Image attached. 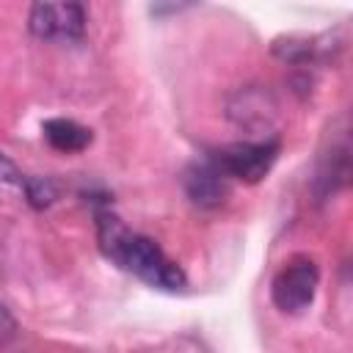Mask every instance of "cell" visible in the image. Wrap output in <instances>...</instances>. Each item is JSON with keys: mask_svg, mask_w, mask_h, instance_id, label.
I'll list each match as a JSON object with an SVG mask.
<instances>
[{"mask_svg": "<svg viewBox=\"0 0 353 353\" xmlns=\"http://www.w3.org/2000/svg\"><path fill=\"white\" fill-rule=\"evenodd\" d=\"M97 237H99L102 254L119 268H124L127 273L138 276L141 281L157 290H168V292H176L185 287L188 279L182 268L171 262L154 240L132 232L119 215L108 210L97 212Z\"/></svg>", "mask_w": 353, "mask_h": 353, "instance_id": "6da1fadb", "label": "cell"}, {"mask_svg": "<svg viewBox=\"0 0 353 353\" xmlns=\"http://www.w3.org/2000/svg\"><path fill=\"white\" fill-rule=\"evenodd\" d=\"M14 334H17V320H14V314L0 303V347H3Z\"/></svg>", "mask_w": 353, "mask_h": 353, "instance_id": "ba28073f", "label": "cell"}, {"mask_svg": "<svg viewBox=\"0 0 353 353\" xmlns=\"http://www.w3.org/2000/svg\"><path fill=\"white\" fill-rule=\"evenodd\" d=\"M22 188H25L28 201H30L33 207H47V204H52L55 196H58V190H55V185H52L50 179H28V176H25Z\"/></svg>", "mask_w": 353, "mask_h": 353, "instance_id": "52a82bcc", "label": "cell"}, {"mask_svg": "<svg viewBox=\"0 0 353 353\" xmlns=\"http://www.w3.org/2000/svg\"><path fill=\"white\" fill-rule=\"evenodd\" d=\"M28 25L39 39L74 41L85 30V8L80 3H33Z\"/></svg>", "mask_w": 353, "mask_h": 353, "instance_id": "277c9868", "label": "cell"}, {"mask_svg": "<svg viewBox=\"0 0 353 353\" xmlns=\"http://www.w3.org/2000/svg\"><path fill=\"white\" fill-rule=\"evenodd\" d=\"M41 132H44V138H47V143L52 149L66 152V154L83 152L94 141L91 130L83 127V124H77V121H72V119H47L41 124Z\"/></svg>", "mask_w": 353, "mask_h": 353, "instance_id": "8992f818", "label": "cell"}, {"mask_svg": "<svg viewBox=\"0 0 353 353\" xmlns=\"http://www.w3.org/2000/svg\"><path fill=\"white\" fill-rule=\"evenodd\" d=\"M182 185H185L188 199H190L193 204H199V207H218V204H223V199H226V193H229L226 176H223L210 160L193 163V165L185 171Z\"/></svg>", "mask_w": 353, "mask_h": 353, "instance_id": "5b68a950", "label": "cell"}, {"mask_svg": "<svg viewBox=\"0 0 353 353\" xmlns=\"http://www.w3.org/2000/svg\"><path fill=\"white\" fill-rule=\"evenodd\" d=\"M279 141H256V143H232L218 152H212L207 160L229 179H243V182H259L276 163L279 157Z\"/></svg>", "mask_w": 353, "mask_h": 353, "instance_id": "7a4b0ae2", "label": "cell"}, {"mask_svg": "<svg viewBox=\"0 0 353 353\" xmlns=\"http://www.w3.org/2000/svg\"><path fill=\"white\" fill-rule=\"evenodd\" d=\"M317 281H320V273H317V265L312 259H292L273 279L270 298H273L279 312L298 314L314 301Z\"/></svg>", "mask_w": 353, "mask_h": 353, "instance_id": "3957f363", "label": "cell"}]
</instances>
